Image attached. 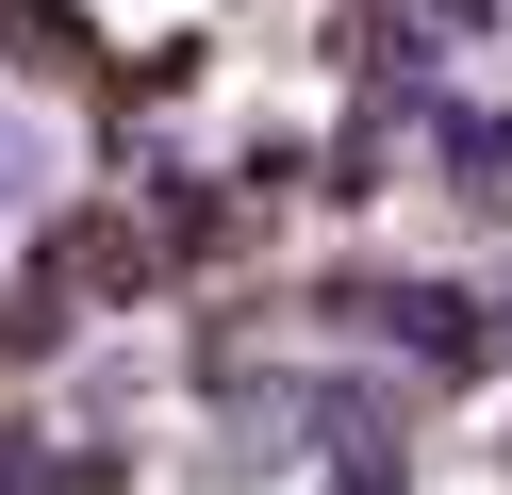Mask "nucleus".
<instances>
[{
    "mask_svg": "<svg viewBox=\"0 0 512 495\" xmlns=\"http://www.w3.org/2000/svg\"><path fill=\"white\" fill-rule=\"evenodd\" d=\"M331 314L380 330V347H413V363H496V330H479L463 281H331Z\"/></svg>",
    "mask_w": 512,
    "mask_h": 495,
    "instance_id": "obj_1",
    "label": "nucleus"
},
{
    "mask_svg": "<svg viewBox=\"0 0 512 495\" xmlns=\"http://www.w3.org/2000/svg\"><path fill=\"white\" fill-rule=\"evenodd\" d=\"M430 149H446L463 198H512V116H496V99H430Z\"/></svg>",
    "mask_w": 512,
    "mask_h": 495,
    "instance_id": "obj_2",
    "label": "nucleus"
},
{
    "mask_svg": "<svg viewBox=\"0 0 512 495\" xmlns=\"http://www.w3.org/2000/svg\"><path fill=\"white\" fill-rule=\"evenodd\" d=\"M116 446H0V495H116Z\"/></svg>",
    "mask_w": 512,
    "mask_h": 495,
    "instance_id": "obj_3",
    "label": "nucleus"
},
{
    "mask_svg": "<svg viewBox=\"0 0 512 495\" xmlns=\"http://www.w3.org/2000/svg\"><path fill=\"white\" fill-rule=\"evenodd\" d=\"M34 182H50V132H34V116H0V231L34 215Z\"/></svg>",
    "mask_w": 512,
    "mask_h": 495,
    "instance_id": "obj_4",
    "label": "nucleus"
},
{
    "mask_svg": "<svg viewBox=\"0 0 512 495\" xmlns=\"http://www.w3.org/2000/svg\"><path fill=\"white\" fill-rule=\"evenodd\" d=\"M331 495H397V446H347V462H331Z\"/></svg>",
    "mask_w": 512,
    "mask_h": 495,
    "instance_id": "obj_5",
    "label": "nucleus"
}]
</instances>
